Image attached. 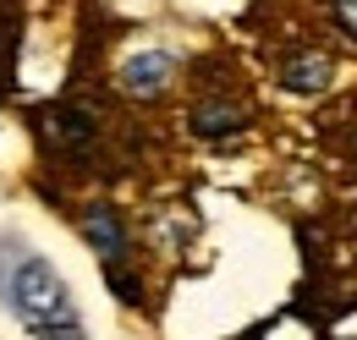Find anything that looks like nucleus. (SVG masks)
<instances>
[{
	"label": "nucleus",
	"instance_id": "7",
	"mask_svg": "<svg viewBox=\"0 0 357 340\" xmlns=\"http://www.w3.org/2000/svg\"><path fill=\"white\" fill-rule=\"evenodd\" d=\"M330 11H335V22L357 39V0H330Z\"/></svg>",
	"mask_w": 357,
	"mask_h": 340
},
{
	"label": "nucleus",
	"instance_id": "3",
	"mask_svg": "<svg viewBox=\"0 0 357 340\" xmlns=\"http://www.w3.org/2000/svg\"><path fill=\"white\" fill-rule=\"evenodd\" d=\"M83 236L89 247L105 258V269H121L127 263V231H121V214L116 209H89L83 214Z\"/></svg>",
	"mask_w": 357,
	"mask_h": 340
},
{
	"label": "nucleus",
	"instance_id": "2",
	"mask_svg": "<svg viewBox=\"0 0 357 340\" xmlns=\"http://www.w3.org/2000/svg\"><path fill=\"white\" fill-rule=\"evenodd\" d=\"M171 72H176L171 49H137V55H127V66H121V88L132 99H154V93H165Z\"/></svg>",
	"mask_w": 357,
	"mask_h": 340
},
{
	"label": "nucleus",
	"instance_id": "8",
	"mask_svg": "<svg viewBox=\"0 0 357 340\" xmlns=\"http://www.w3.org/2000/svg\"><path fill=\"white\" fill-rule=\"evenodd\" d=\"M352 231H357V209H352Z\"/></svg>",
	"mask_w": 357,
	"mask_h": 340
},
{
	"label": "nucleus",
	"instance_id": "6",
	"mask_svg": "<svg viewBox=\"0 0 357 340\" xmlns=\"http://www.w3.org/2000/svg\"><path fill=\"white\" fill-rule=\"evenodd\" d=\"M50 132H55V143H61V154H83L93 143V116L89 110H77V105H61V110H50Z\"/></svg>",
	"mask_w": 357,
	"mask_h": 340
},
{
	"label": "nucleus",
	"instance_id": "4",
	"mask_svg": "<svg viewBox=\"0 0 357 340\" xmlns=\"http://www.w3.org/2000/svg\"><path fill=\"white\" fill-rule=\"evenodd\" d=\"M280 83L291 88V93H324V83H330V55H324V49L286 55V61H280Z\"/></svg>",
	"mask_w": 357,
	"mask_h": 340
},
{
	"label": "nucleus",
	"instance_id": "1",
	"mask_svg": "<svg viewBox=\"0 0 357 340\" xmlns=\"http://www.w3.org/2000/svg\"><path fill=\"white\" fill-rule=\"evenodd\" d=\"M0 297H6V307L33 335L77 340V302H72V291L61 286V275L50 269V258H39L17 236H0Z\"/></svg>",
	"mask_w": 357,
	"mask_h": 340
},
{
	"label": "nucleus",
	"instance_id": "5",
	"mask_svg": "<svg viewBox=\"0 0 357 340\" xmlns=\"http://www.w3.org/2000/svg\"><path fill=\"white\" fill-rule=\"evenodd\" d=\"M242 105H231V99H204L198 110H192V132L204 137V143H225V137H236L242 132Z\"/></svg>",
	"mask_w": 357,
	"mask_h": 340
}]
</instances>
